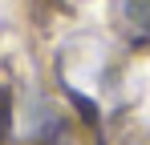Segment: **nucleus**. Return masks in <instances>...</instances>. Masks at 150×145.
I'll use <instances>...</instances> for the list:
<instances>
[{
	"instance_id": "obj_1",
	"label": "nucleus",
	"mask_w": 150,
	"mask_h": 145,
	"mask_svg": "<svg viewBox=\"0 0 150 145\" xmlns=\"http://www.w3.org/2000/svg\"><path fill=\"white\" fill-rule=\"evenodd\" d=\"M114 28L130 45H150V0H114Z\"/></svg>"
}]
</instances>
